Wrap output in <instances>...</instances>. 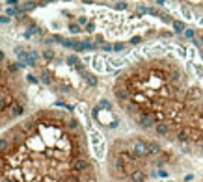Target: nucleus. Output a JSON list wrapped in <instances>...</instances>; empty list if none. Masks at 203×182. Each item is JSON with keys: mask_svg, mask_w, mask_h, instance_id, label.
Segmentation results:
<instances>
[{"mask_svg": "<svg viewBox=\"0 0 203 182\" xmlns=\"http://www.w3.org/2000/svg\"><path fill=\"white\" fill-rule=\"evenodd\" d=\"M112 97L136 132L179 154L203 158V84L173 56H145L112 84Z\"/></svg>", "mask_w": 203, "mask_h": 182, "instance_id": "obj_1", "label": "nucleus"}, {"mask_svg": "<svg viewBox=\"0 0 203 182\" xmlns=\"http://www.w3.org/2000/svg\"><path fill=\"white\" fill-rule=\"evenodd\" d=\"M0 182H103L82 123L71 111L36 110L0 134Z\"/></svg>", "mask_w": 203, "mask_h": 182, "instance_id": "obj_2", "label": "nucleus"}, {"mask_svg": "<svg viewBox=\"0 0 203 182\" xmlns=\"http://www.w3.org/2000/svg\"><path fill=\"white\" fill-rule=\"evenodd\" d=\"M177 151L136 132L116 138L108 147V182H151L171 175L179 164Z\"/></svg>", "mask_w": 203, "mask_h": 182, "instance_id": "obj_3", "label": "nucleus"}, {"mask_svg": "<svg viewBox=\"0 0 203 182\" xmlns=\"http://www.w3.org/2000/svg\"><path fill=\"white\" fill-rule=\"evenodd\" d=\"M19 67L8 58L0 60V134L28 115V93Z\"/></svg>", "mask_w": 203, "mask_h": 182, "instance_id": "obj_4", "label": "nucleus"}, {"mask_svg": "<svg viewBox=\"0 0 203 182\" xmlns=\"http://www.w3.org/2000/svg\"><path fill=\"white\" fill-rule=\"evenodd\" d=\"M6 22H9V19L6 15H0V24H6Z\"/></svg>", "mask_w": 203, "mask_h": 182, "instance_id": "obj_5", "label": "nucleus"}, {"mask_svg": "<svg viewBox=\"0 0 203 182\" xmlns=\"http://www.w3.org/2000/svg\"><path fill=\"white\" fill-rule=\"evenodd\" d=\"M181 182H203V180H196V178H188V180H181Z\"/></svg>", "mask_w": 203, "mask_h": 182, "instance_id": "obj_6", "label": "nucleus"}]
</instances>
